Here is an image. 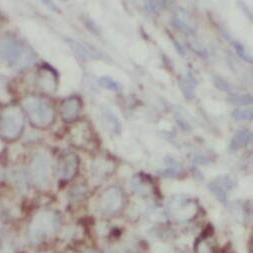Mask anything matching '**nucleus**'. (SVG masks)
I'll list each match as a JSON object with an SVG mask.
<instances>
[{
	"mask_svg": "<svg viewBox=\"0 0 253 253\" xmlns=\"http://www.w3.org/2000/svg\"><path fill=\"white\" fill-rule=\"evenodd\" d=\"M67 41L69 42L70 47L73 49V51L75 52V54H76L79 58H81V59H87V58L92 57V54H91L90 52H88L85 47L82 46L81 44H79L78 42H76L75 40L68 39Z\"/></svg>",
	"mask_w": 253,
	"mask_h": 253,
	"instance_id": "obj_15",
	"label": "nucleus"
},
{
	"mask_svg": "<svg viewBox=\"0 0 253 253\" xmlns=\"http://www.w3.org/2000/svg\"><path fill=\"white\" fill-rule=\"evenodd\" d=\"M214 85L220 91L227 92V93H231L232 92V88L230 86V84L226 80L222 79L221 77H215L214 78Z\"/></svg>",
	"mask_w": 253,
	"mask_h": 253,
	"instance_id": "obj_18",
	"label": "nucleus"
},
{
	"mask_svg": "<svg viewBox=\"0 0 253 253\" xmlns=\"http://www.w3.org/2000/svg\"><path fill=\"white\" fill-rule=\"evenodd\" d=\"M36 82L39 88L46 92H54L57 84V73L56 71L47 64L39 67L36 76Z\"/></svg>",
	"mask_w": 253,
	"mask_h": 253,
	"instance_id": "obj_6",
	"label": "nucleus"
},
{
	"mask_svg": "<svg viewBox=\"0 0 253 253\" xmlns=\"http://www.w3.org/2000/svg\"><path fill=\"white\" fill-rule=\"evenodd\" d=\"M227 101L237 106H247L252 104V96L250 94H232L227 98Z\"/></svg>",
	"mask_w": 253,
	"mask_h": 253,
	"instance_id": "obj_14",
	"label": "nucleus"
},
{
	"mask_svg": "<svg viewBox=\"0 0 253 253\" xmlns=\"http://www.w3.org/2000/svg\"><path fill=\"white\" fill-rule=\"evenodd\" d=\"M34 61L33 51L14 37H0V66L19 72Z\"/></svg>",
	"mask_w": 253,
	"mask_h": 253,
	"instance_id": "obj_1",
	"label": "nucleus"
},
{
	"mask_svg": "<svg viewBox=\"0 0 253 253\" xmlns=\"http://www.w3.org/2000/svg\"><path fill=\"white\" fill-rule=\"evenodd\" d=\"M22 106L32 126L44 129L55 120V111L45 99L38 96H28L23 99Z\"/></svg>",
	"mask_w": 253,
	"mask_h": 253,
	"instance_id": "obj_2",
	"label": "nucleus"
},
{
	"mask_svg": "<svg viewBox=\"0 0 253 253\" xmlns=\"http://www.w3.org/2000/svg\"><path fill=\"white\" fill-rule=\"evenodd\" d=\"M31 176L39 188H46L50 181L51 167L45 154L38 153L32 160L30 166Z\"/></svg>",
	"mask_w": 253,
	"mask_h": 253,
	"instance_id": "obj_5",
	"label": "nucleus"
},
{
	"mask_svg": "<svg viewBox=\"0 0 253 253\" xmlns=\"http://www.w3.org/2000/svg\"><path fill=\"white\" fill-rule=\"evenodd\" d=\"M197 82L190 71H187L183 76L179 79V86L183 93V95L188 98L192 99L195 97V90H196Z\"/></svg>",
	"mask_w": 253,
	"mask_h": 253,
	"instance_id": "obj_10",
	"label": "nucleus"
},
{
	"mask_svg": "<svg viewBox=\"0 0 253 253\" xmlns=\"http://www.w3.org/2000/svg\"><path fill=\"white\" fill-rule=\"evenodd\" d=\"M42 253H51V252H42Z\"/></svg>",
	"mask_w": 253,
	"mask_h": 253,
	"instance_id": "obj_21",
	"label": "nucleus"
},
{
	"mask_svg": "<svg viewBox=\"0 0 253 253\" xmlns=\"http://www.w3.org/2000/svg\"><path fill=\"white\" fill-rule=\"evenodd\" d=\"M79 167V159L77 155L74 153H67L62 156L58 163V172L60 178L62 180H70L72 179L77 171Z\"/></svg>",
	"mask_w": 253,
	"mask_h": 253,
	"instance_id": "obj_8",
	"label": "nucleus"
},
{
	"mask_svg": "<svg viewBox=\"0 0 253 253\" xmlns=\"http://www.w3.org/2000/svg\"><path fill=\"white\" fill-rule=\"evenodd\" d=\"M24 129V115L15 106L5 108L0 115V133L6 140L17 139Z\"/></svg>",
	"mask_w": 253,
	"mask_h": 253,
	"instance_id": "obj_3",
	"label": "nucleus"
},
{
	"mask_svg": "<svg viewBox=\"0 0 253 253\" xmlns=\"http://www.w3.org/2000/svg\"><path fill=\"white\" fill-rule=\"evenodd\" d=\"M145 3L148 4V5H146V7H147V9H148L150 12H158L159 10H161V9L164 7V5H162V4H164V2H159V1H146Z\"/></svg>",
	"mask_w": 253,
	"mask_h": 253,
	"instance_id": "obj_19",
	"label": "nucleus"
},
{
	"mask_svg": "<svg viewBox=\"0 0 253 253\" xmlns=\"http://www.w3.org/2000/svg\"><path fill=\"white\" fill-rule=\"evenodd\" d=\"M169 35H170V38H171V40H172V42H173L174 47H175V49L177 50L178 54H179L180 56H184V55H185V50H184V48L182 47V45L179 43V42H178L177 40H175V39L173 38V36H172L170 33H169Z\"/></svg>",
	"mask_w": 253,
	"mask_h": 253,
	"instance_id": "obj_20",
	"label": "nucleus"
},
{
	"mask_svg": "<svg viewBox=\"0 0 253 253\" xmlns=\"http://www.w3.org/2000/svg\"><path fill=\"white\" fill-rule=\"evenodd\" d=\"M87 253H94V252H87Z\"/></svg>",
	"mask_w": 253,
	"mask_h": 253,
	"instance_id": "obj_22",
	"label": "nucleus"
},
{
	"mask_svg": "<svg viewBox=\"0 0 253 253\" xmlns=\"http://www.w3.org/2000/svg\"><path fill=\"white\" fill-rule=\"evenodd\" d=\"M81 108V99L78 96H70L61 103L59 108L60 116L65 122H73L78 118Z\"/></svg>",
	"mask_w": 253,
	"mask_h": 253,
	"instance_id": "obj_9",
	"label": "nucleus"
},
{
	"mask_svg": "<svg viewBox=\"0 0 253 253\" xmlns=\"http://www.w3.org/2000/svg\"><path fill=\"white\" fill-rule=\"evenodd\" d=\"M98 83L101 87L113 92H119L122 89L121 84L109 76H101L98 79Z\"/></svg>",
	"mask_w": 253,
	"mask_h": 253,
	"instance_id": "obj_13",
	"label": "nucleus"
},
{
	"mask_svg": "<svg viewBox=\"0 0 253 253\" xmlns=\"http://www.w3.org/2000/svg\"><path fill=\"white\" fill-rule=\"evenodd\" d=\"M0 226H1V225H0Z\"/></svg>",
	"mask_w": 253,
	"mask_h": 253,
	"instance_id": "obj_23",
	"label": "nucleus"
},
{
	"mask_svg": "<svg viewBox=\"0 0 253 253\" xmlns=\"http://www.w3.org/2000/svg\"><path fill=\"white\" fill-rule=\"evenodd\" d=\"M232 45H233V47L235 48L237 55H238L241 59H243V60L246 61V62H252V58L248 55V53H247L246 50H245V47L240 43V42H238V41H232Z\"/></svg>",
	"mask_w": 253,
	"mask_h": 253,
	"instance_id": "obj_17",
	"label": "nucleus"
},
{
	"mask_svg": "<svg viewBox=\"0 0 253 253\" xmlns=\"http://www.w3.org/2000/svg\"><path fill=\"white\" fill-rule=\"evenodd\" d=\"M231 115L237 121H247L251 120L253 117L251 109H236L231 113Z\"/></svg>",
	"mask_w": 253,
	"mask_h": 253,
	"instance_id": "obj_16",
	"label": "nucleus"
},
{
	"mask_svg": "<svg viewBox=\"0 0 253 253\" xmlns=\"http://www.w3.org/2000/svg\"><path fill=\"white\" fill-rule=\"evenodd\" d=\"M101 114L111 131L115 132L116 134H119L121 132V122L119 121L117 116L106 106H102Z\"/></svg>",
	"mask_w": 253,
	"mask_h": 253,
	"instance_id": "obj_11",
	"label": "nucleus"
},
{
	"mask_svg": "<svg viewBox=\"0 0 253 253\" xmlns=\"http://www.w3.org/2000/svg\"><path fill=\"white\" fill-rule=\"evenodd\" d=\"M251 138H252V134L248 129H244V128L238 129L231 140V148L237 149L240 146L246 145L251 140Z\"/></svg>",
	"mask_w": 253,
	"mask_h": 253,
	"instance_id": "obj_12",
	"label": "nucleus"
},
{
	"mask_svg": "<svg viewBox=\"0 0 253 253\" xmlns=\"http://www.w3.org/2000/svg\"><path fill=\"white\" fill-rule=\"evenodd\" d=\"M57 219L50 212L38 213L29 227V238L33 243L42 242L53 233L56 228Z\"/></svg>",
	"mask_w": 253,
	"mask_h": 253,
	"instance_id": "obj_4",
	"label": "nucleus"
},
{
	"mask_svg": "<svg viewBox=\"0 0 253 253\" xmlns=\"http://www.w3.org/2000/svg\"><path fill=\"white\" fill-rule=\"evenodd\" d=\"M122 192L116 187H110L104 191L100 200L101 210L105 213H113L122 205Z\"/></svg>",
	"mask_w": 253,
	"mask_h": 253,
	"instance_id": "obj_7",
	"label": "nucleus"
}]
</instances>
